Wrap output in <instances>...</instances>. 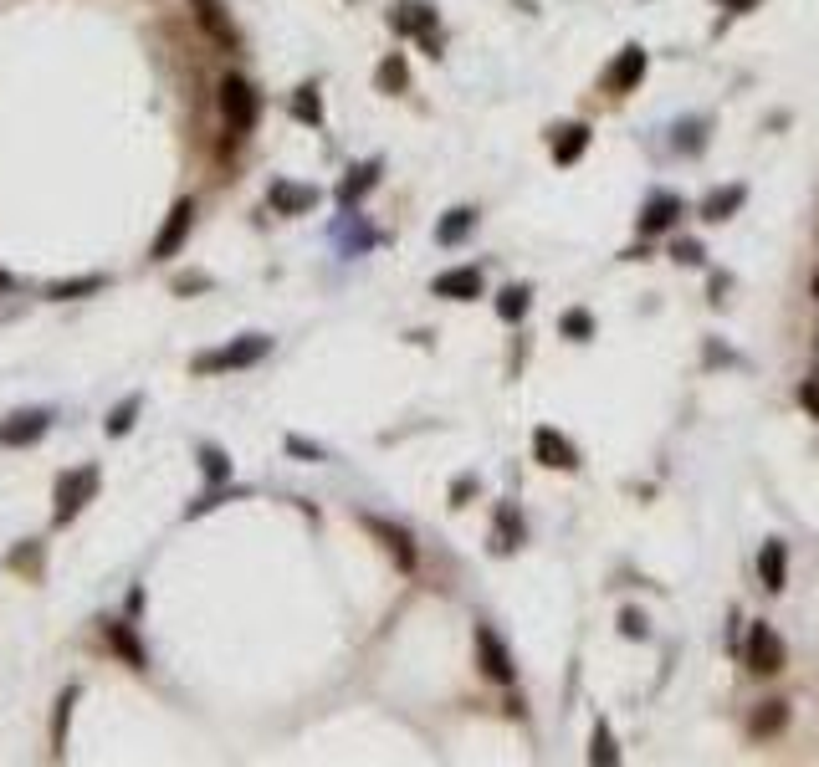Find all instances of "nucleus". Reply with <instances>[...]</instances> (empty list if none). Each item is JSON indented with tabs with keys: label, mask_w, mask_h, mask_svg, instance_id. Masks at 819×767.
<instances>
[{
	"label": "nucleus",
	"mask_w": 819,
	"mask_h": 767,
	"mask_svg": "<svg viewBox=\"0 0 819 767\" xmlns=\"http://www.w3.org/2000/svg\"><path fill=\"white\" fill-rule=\"evenodd\" d=\"M584 149H589V123H564V128H558V139H553V164L569 169Z\"/></svg>",
	"instance_id": "16"
},
{
	"label": "nucleus",
	"mask_w": 819,
	"mask_h": 767,
	"mask_svg": "<svg viewBox=\"0 0 819 767\" xmlns=\"http://www.w3.org/2000/svg\"><path fill=\"white\" fill-rule=\"evenodd\" d=\"M139 404H144L139 394H128L123 404H113V415H108V425H103V430H108L113 440H118V435H128V430H134V420H139Z\"/></svg>",
	"instance_id": "30"
},
{
	"label": "nucleus",
	"mask_w": 819,
	"mask_h": 767,
	"mask_svg": "<svg viewBox=\"0 0 819 767\" xmlns=\"http://www.w3.org/2000/svg\"><path fill=\"white\" fill-rule=\"evenodd\" d=\"M374 82H379V93H405V87H410V67H405V57H400V52H390V57L379 62Z\"/></svg>",
	"instance_id": "24"
},
{
	"label": "nucleus",
	"mask_w": 819,
	"mask_h": 767,
	"mask_svg": "<svg viewBox=\"0 0 819 767\" xmlns=\"http://www.w3.org/2000/svg\"><path fill=\"white\" fill-rule=\"evenodd\" d=\"M256 113H262V98H256V87L241 77V72H226L221 77V118H226V133H251L256 128Z\"/></svg>",
	"instance_id": "3"
},
{
	"label": "nucleus",
	"mask_w": 819,
	"mask_h": 767,
	"mask_svg": "<svg viewBox=\"0 0 819 767\" xmlns=\"http://www.w3.org/2000/svg\"><path fill=\"white\" fill-rule=\"evenodd\" d=\"M190 225H195V200L185 195V200H175V205H169V215H164V225H159V236H154L149 256H154V261H169V256H175V251L185 246Z\"/></svg>",
	"instance_id": "5"
},
{
	"label": "nucleus",
	"mask_w": 819,
	"mask_h": 767,
	"mask_svg": "<svg viewBox=\"0 0 819 767\" xmlns=\"http://www.w3.org/2000/svg\"><path fill=\"white\" fill-rule=\"evenodd\" d=\"M108 640H113V650L128 660V665H134V670H144L149 665V655H144V645H139V635H134V624H108Z\"/></svg>",
	"instance_id": "19"
},
{
	"label": "nucleus",
	"mask_w": 819,
	"mask_h": 767,
	"mask_svg": "<svg viewBox=\"0 0 819 767\" xmlns=\"http://www.w3.org/2000/svg\"><path fill=\"white\" fill-rule=\"evenodd\" d=\"M282 445H287V450H292V456H308V461H323V450H318V445H313V440H303V435H287V440H282Z\"/></svg>",
	"instance_id": "33"
},
{
	"label": "nucleus",
	"mask_w": 819,
	"mask_h": 767,
	"mask_svg": "<svg viewBox=\"0 0 819 767\" xmlns=\"http://www.w3.org/2000/svg\"><path fill=\"white\" fill-rule=\"evenodd\" d=\"M430 292L446 297V302H471V297H482V272L477 266H451V272H441L430 282Z\"/></svg>",
	"instance_id": "10"
},
{
	"label": "nucleus",
	"mask_w": 819,
	"mask_h": 767,
	"mask_svg": "<svg viewBox=\"0 0 819 767\" xmlns=\"http://www.w3.org/2000/svg\"><path fill=\"white\" fill-rule=\"evenodd\" d=\"M200 287H210V277H180L175 282V292H200Z\"/></svg>",
	"instance_id": "37"
},
{
	"label": "nucleus",
	"mask_w": 819,
	"mask_h": 767,
	"mask_svg": "<svg viewBox=\"0 0 819 767\" xmlns=\"http://www.w3.org/2000/svg\"><path fill=\"white\" fill-rule=\"evenodd\" d=\"M528 307H533V287H502V297H497V318L502 323H523L528 318Z\"/></svg>",
	"instance_id": "20"
},
{
	"label": "nucleus",
	"mask_w": 819,
	"mask_h": 767,
	"mask_svg": "<svg viewBox=\"0 0 819 767\" xmlns=\"http://www.w3.org/2000/svg\"><path fill=\"white\" fill-rule=\"evenodd\" d=\"M589 757H594L599 767H615V762H620V747H615L610 721H594V747H589Z\"/></svg>",
	"instance_id": "31"
},
{
	"label": "nucleus",
	"mask_w": 819,
	"mask_h": 767,
	"mask_svg": "<svg viewBox=\"0 0 819 767\" xmlns=\"http://www.w3.org/2000/svg\"><path fill=\"white\" fill-rule=\"evenodd\" d=\"M758 578H763V589L768 594H784V583H789V553L779 537H768L763 553H758Z\"/></svg>",
	"instance_id": "13"
},
{
	"label": "nucleus",
	"mask_w": 819,
	"mask_h": 767,
	"mask_svg": "<svg viewBox=\"0 0 819 767\" xmlns=\"http://www.w3.org/2000/svg\"><path fill=\"white\" fill-rule=\"evenodd\" d=\"M640 77H645V52H640V47H625V52L610 62V72H605V93H635Z\"/></svg>",
	"instance_id": "12"
},
{
	"label": "nucleus",
	"mask_w": 819,
	"mask_h": 767,
	"mask_svg": "<svg viewBox=\"0 0 819 767\" xmlns=\"http://www.w3.org/2000/svg\"><path fill=\"white\" fill-rule=\"evenodd\" d=\"M190 11H195L200 31H205L221 52H236V47H241V31H236V21H231V11H226V0H190Z\"/></svg>",
	"instance_id": "7"
},
{
	"label": "nucleus",
	"mask_w": 819,
	"mask_h": 767,
	"mask_svg": "<svg viewBox=\"0 0 819 767\" xmlns=\"http://www.w3.org/2000/svg\"><path fill=\"white\" fill-rule=\"evenodd\" d=\"M743 660H748V670L753 675H779L784 670V640L773 635V624H753L748 629V650H743Z\"/></svg>",
	"instance_id": "6"
},
{
	"label": "nucleus",
	"mask_w": 819,
	"mask_h": 767,
	"mask_svg": "<svg viewBox=\"0 0 819 767\" xmlns=\"http://www.w3.org/2000/svg\"><path fill=\"white\" fill-rule=\"evenodd\" d=\"M103 287H108V277H103V272H88V277L52 282V287H47V297H52V302H77V297H93V292H103Z\"/></svg>",
	"instance_id": "18"
},
{
	"label": "nucleus",
	"mask_w": 819,
	"mask_h": 767,
	"mask_svg": "<svg viewBox=\"0 0 819 767\" xmlns=\"http://www.w3.org/2000/svg\"><path fill=\"white\" fill-rule=\"evenodd\" d=\"M200 471H205L210 486H226L231 481V456L221 445H200Z\"/></svg>",
	"instance_id": "27"
},
{
	"label": "nucleus",
	"mask_w": 819,
	"mask_h": 767,
	"mask_svg": "<svg viewBox=\"0 0 819 767\" xmlns=\"http://www.w3.org/2000/svg\"><path fill=\"white\" fill-rule=\"evenodd\" d=\"M753 6H758V0H722V11H738V16L753 11Z\"/></svg>",
	"instance_id": "38"
},
{
	"label": "nucleus",
	"mask_w": 819,
	"mask_h": 767,
	"mask_svg": "<svg viewBox=\"0 0 819 767\" xmlns=\"http://www.w3.org/2000/svg\"><path fill=\"white\" fill-rule=\"evenodd\" d=\"M814 302H819V272H814Z\"/></svg>",
	"instance_id": "40"
},
{
	"label": "nucleus",
	"mask_w": 819,
	"mask_h": 767,
	"mask_svg": "<svg viewBox=\"0 0 819 767\" xmlns=\"http://www.w3.org/2000/svg\"><path fill=\"white\" fill-rule=\"evenodd\" d=\"M789 721V701H763L758 711H753V721H748V732L753 737H773Z\"/></svg>",
	"instance_id": "22"
},
{
	"label": "nucleus",
	"mask_w": 819,
	"mask_h": 767,
	"mask_svg": "<svg viewBox=\"0 0 819 767\" xmlns=\"http://www.w3.org/2000/svg\"><path fill=\"white\" fill-rule=\"evenodd\" d=\"M620 629H625L630 640H640V635H645V619H640L635 609H625V614H620Z\"/></svg>",
	"instance_id": "35"
},
{
	"label": "nucleus",
	"mask_w": 819,
	"mask_h": 767,
	"mask_svg": "<svg viewBox=\"0 0 819 767\" xmlns=\"http://www.w3.org/2000/svg\"><path fill=\"white\" fill-rule=\"evenodd\" d=\"M47 430H52V410L26 404V410H16V415L0 420V445H6V450H26V445H36Z\"/></svg>",
	"instance_id": "4"
},
{
	"label": "nucleus",
	"mask_w": 819,
	"mask_h": 767,
	"mask_svg": "<svg viewBox=\"0 0 819 767\" xmlns=\"http://www.w3.org/2000/svg\"><path fill=\"white\" fill-rule=\"evenodd\" d=\"M477 665H482L487 681H497V686H512V681H517L512 655H507V645L497 640V629H492V624H477Z\"/></svg>",
	"instance_id": "8"
},
{
	"label": "nucleus",
	"mask_w": 819,
	"mask_h": 767,
	"mask_svg": "<svg viewBox=\"0 0 819 767\" xmlns=\"http://www.w3.org/2000/svg\"><path fill=\"white\" fill-rule=\"evenodd\" d=\"M11 287H16V277H11V272H0V292H11Z\"/></svg>",
	"instance_id": "39"
},
{
	"label": "nucleus",
	"mask_w": 819,
	"mask_h": 767,
	"mask_svg": "<svg viewBox=\"0 0 819 767\" xmlns=\"http://www.w3.org/2000/svg\"><path fill=\"white\" fill-rule=\"evenodd\" d=\"M267 200H272V210H282V215H308V210L318 205V190H313V185H287V179H277Z\"/></svg>",
	"instance_id": "14"
},
{
	"label": "nucleus",
	"mask_w": 819,
	"mask_h": 767,
	"mask_svg": "<svg viewBox=\"0 0 819 767\" xmlns=\"http://www.w3.org/2000/svg\"><path fill=\"white\" fill-rule=\"evenodd\" d=\"M93 491H98V466H77V471H62L57 476V491H52V522L57 527H72L77 512L93 502Z\"/></svg>",
	"instance_id": "2"
},
{
	"label": "nucleus",
	"mask_w": 819,
	"mask_h": 767,
	"mask_svg": "<svg viewBox=\"0 0 819 767\" xmlns=\"http://www.w3.org/2000/svg\"><path fill=\"white\" fill-rule=\"evenodd\" d=\"M287 113H292L297 123H308V128H323V93H318L313 82H303V87H297V93H292Z\"/></svg>",
	"instance_id": "17"
},
{
	"label": "nucleus",
	"mask_w": 819,
	"mask_h": 767,
	"mask_svg": "<svg viewBox=\"0 0 819 767\" xmlns=\"http://www.w3.org/2000/svg\"><path fill=\"white\" fill-rule=\"evenodd\" d=\"M379 185V164H359L349 179H343V185H338V205H354L364 190H374Z\"/></svg>",
	"instance_id": "26"
},
{
	"label": "nucleus",
	"mask_w": 819,
	"mask_h": 767,
	"mask_svg": "<svg viewBox=\"0 0 819 767\" xmlns=\"http://www.w3.org/2000/svg\"><path fill=\"white\" fill-rule=\"evenodd\" d=\"M676 256H681V261H686V266H697V261H702V251H697V246H692V241H681V246H676Z\"/></svg>",
	"instance_id": "36"
},
{
	"label": "nucleus",
	"mask_w": 819,
	"mask_h": 767,
	"mask_svg": "<svg viewBox=\"0 0 819 767\" xmlns=\"http://www.w3.org/2000/svg\"><path fill=\"white\" fill-rule=\"evenodd\" d=\"M743 195H748L743 185H727V190H717V195H707V200H702V215H707V220H727L732 210L743 205Z\"/></svg>",
	"instance_id": "28"
},
{
	"label": "nucleus",
	"mask_w": 819,
	"mask_h": 767,
	"mask_svg": "<svg viewBox=\"0 0 819 767\" xmlns=\"http://www.w3.org/2000/svg\"><path fill=\"white\" fill-rule=\"evenodd\" d=\"M77 696H82L77 686H67V691L57 696V716H52V752H57V757L67 752V727H72V706H77Z\"/></svg>",
	"instance_id": "21"
},
{
	"label": "nucleus",
	"mask_w": 819,
	"mask_h": 767,
	"mask_svg": "<svg viewBox=\"0 0 819 767\" xmlns=\"http://www.w3.org/2000/svg\"><path fill=\"white\" fill-rule=\"evenodd\" d=\"M676 215H681V200L676 195H656L651 205L640 210V236H661L666 225H676Z\"/></svg>",
	"instance_id": "15"
},
{
	"label": "nucleus",
	"mask_w": 819,
	"mask_h": 767,
	"mask_svg": "<svg viewBox=\"0 0 819 767\" xmlns=\"http://www.w3.org/2000/svg\"><path fill=\"white\" fill-rule=\"evenodd\" d=\"M36 558H47V553H41V543H26V548H21V553H11L6 563H11V568H26L31 578H41V568H31Z\"/></svg>",
	"instance_id": "32"
},
{
	"label": "nucleus",
	"mask_w": 819,
	"mask_h": 767,
	"mask_svg": "<svg viewBox=\"0 0 819 767\" xmlns=\"http://www.w3.org/2000/svg\"><path fill=\"white\" fill-rule=\"evenodd\" d=\"M533 450H538V461L553 466V471H574V466H579V450H574L564 435H558V430H548V425L533 430Z\"/></svg>",
	"instance_id": "11"
},
{
	"label": "nucleus",
	"mask_w": 819,
	"mask_h": 767,
	"mask_svg": "<svg viewBox=\"0 0 819 767\" xmlns=\"http://www.w3.org/2000/svg\"><path fill=\"white\" fill-rule=\"evenodd\" d=\"M364 527L379 537L384 548H390V558H395V568H400V573H415V563H420V558H415V543H410V532H405V527L384 522V517H369V512H364Z\"/></svg>",
	"instance_id": "9"
},
{
	"label": "nucleus",
	"mask_w": 819,
	"mask_h": 767,
	"mask_svg": "<svg viewBox=\"0 0 819 767\" xmlns=\"http://www.w3.org/2000/svg\"><path fill=\"white\" fill-rule=\"evenodd\" d=\"M799 404H804V410H809V415L819 420V379H809V384L799 389Z\"/></svg>",
	"instance_id": "34"
},
{
	"label": "nucleus",
	"mask_w": 819,
	"mask_h": 767,
	"mask_svg": "<svg viewBox=\"0 0 819 767\" xmlns=\"http://www.w3.org/2000/svg\"><path fill=\"white\" fill-rule=\"evenodd\" d=\"M471 225H477V210H466V205L461 210H446V220L436 225V241L441 246H456L461 236H471Z\"/></svg>",
	"instance_id": "25"
},
{
	"label": "nucleus",
	"mask_w": 819,
	"mask_h": 767,
	"mask_svg": "<svg viewBox=\"0 0 819 767\" xmlns=\"http://www.w3.org/2000/svg\"><path fill=\"white\" fill-rule=\"evenodd\" d=\"M558 333H564L569 343H589L594 338V318H589L584 307H569L564 318H558Z\"/></svg>",
	"instance_id": "29"
},
{
	"label": "nucleus",
	"mask_w": 819,
	"mask_h": 767,
	"mask_svg": "<svg viewBox=\"0 0 819 767\" xmlns=\"http://www.w3.org/2000/svg\"><path fill=\"white\" fill-rule=\"evenodd\" d=\"M395 26L420 36V31L436 26V6H425V0H420V6H415V0H400V6H395Z\"/></svg>",
	"instance_id": "23"
},
{
	"label": "nucleus",
	"mask_w": 819,
	"mask_h": 767,
	"mask_svg": "<svg viewBox=\"0 0 819 767\" xmlns=\"http://www.w3.org/2000/svg\"><path fill=\"white\" fill-rule=\"evenodd\" d=\"M267 353H272V338L267 333H241V338H231L226 348H215V353H195L190 358V374H236V369L262 364Z\"/></svg>",
	"instance_id": "1"
}]
</instances>
